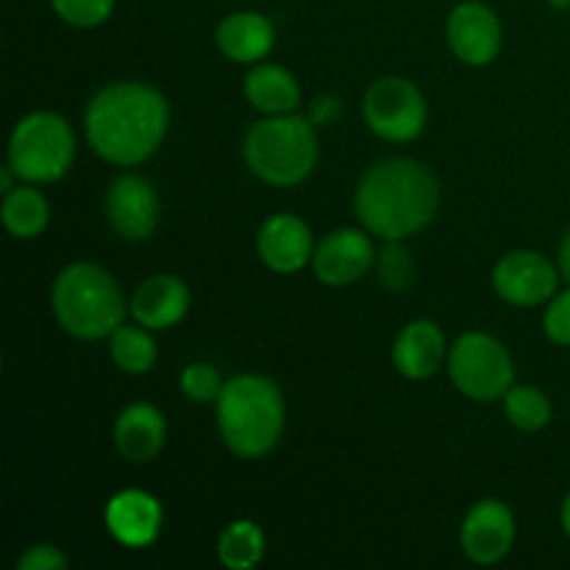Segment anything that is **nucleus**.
Wrapping results in <instances>:
<instances>
[{
    "label": "nucleus",
    "instance_id": "f257e3e1",
    "mask_svg": "<svg viewBox=\"0 0 570 570\" xmlns=\"http://www.w3.org/2000/svg\"><path fill=\"white\" fill-rule=\"evenodd\" d=\"M170 106L159 89L120 81L100 89L87 109V139L111 165H139L165 139Z\"/></svg>",
    "mask_w": 570,
    "mask_h": 570
},
{
    "label": "nucleus",
    "instance_id": "f03ea898",
    "mask_svg": "<svg viewBox=\"0 0 570 570\" xmlns=\"http://www.w3.org/2000/svg\"><path fill=\"white\" fill-rule=\"evenodd\" d=\"M440 204V184L415 159H390L371 167L356 189V215L365 228L387 243L421 232Z\"/></svg>",
    "mask_w": 570,
    "mask_h": 570
},
{
    "label": "nucleus",
    "instance_id": "7ed1b4c3",
    "mask_svg": "<svg viewBox=\"0 0 570 570\" xmlns=\"http://www.w3.org/2000/svg\"><path fill=\"white\" fill-rule=\"evenodd\" d=\"M217 429L223 443L243 460H256L278 443L284 429V395L265 376H234L217 395Z\"/></svg>",
    "mask_w": 570,
    "mask_h": 570
},
{
    "label": "nucleus",
    "instance_id": "20e7f679",
    "mask_svg": "<svg viewBox=\"0 0 570 570\" xmlns=\"http://www.w3.org/2000/svg\"><path fill=\"white\" fill-rule=\"evenodd\" d=\"M53 312L61 328L78 340L111 337L126 317L120 284L104 267L76 262L53 284Z\"/></svg>",
    "mask_w": 570,
    "mask_h": 570
},
{
    "label": "nucleus",
    "instance_id": "39448f33",
    "mask_svg": "<svg viewBox=\"0 0 570 570\" xmlns=\"http://www.w3.org/2000/svg\"><path fill=\"white\" fill-rule=\"evenodd\" d=\"M243 156L254 176L273 187L301 184L317 161V137L309 120L298 115H271L245 134Z\"/></svg>",
    "mask_w": 570,
    "mask_h": 570
},
{
    "label": "nucleus",
    "instance_id": "423d86ee",
    "mask_svg": "<svg viewBox=\"0 0 570 570\" xmlns=\"http://www.w3.org/2000/svg\"><path fill=\"white\" fill-rule=\"evenodd\" d=\"M76 156L70 126L53 111H33L17 122L9 142V165L20 178L48 184L65 176Z\"/></svg>",
    "mask_w": 570,
    "mask_h": 570
},
{
    "label": "nucleus",
    "instance_id": "0eeeda50",
    "mask_svg": "<svg viewBox=\"0 0 570 570\" xmlns=\"http://www.w3.org/2000/svg\"><path fill=\"white\" fill-rule=\"evenodd\" d=\"M456 390L473 401L504 399L515 379V365L504 345L482 332L462 334L449 354Z\"/></svg>",
    "mask_w": 570,
    "mask_h": 570
},
{
    "label": "nucleus",
    "instance_id": "6e6552de",
    "mask_svg": "<svg viewBox=\"0 0 570 570\" xmlns=\"http://www.w3.org/2000/svg\"><path fill=\"white\" fill-rule=\"evenodd\" d=\"M365 122L387 142H410L426 126V100L406 78H379L365 95Z\"/></svg>",
    "mask_w": 570,
    "mask_h": 570
},
{
    "label": "nucleus",
    "instance_id": "1a4fd4ad",
    "mask_svg": "<svg viewBox=\"0 0 570 570\" xmlns=\"http://www.w3.org/2000/svg\"><path fill=\"white\" fill-rule=\"evenodd\" d=\"M495 293L515 306H538L554 298L557 267L534 250H512L501 256L493 271Z\"/></svg>",
    "mask_w": 570,
    "mask_h": 570
},
{
    "label": "nucleus",
    "instance_id": "9d476101",
    "mask_svg": "<svg viewBox=\"0 0 570 570\" xmlns=\"http://www.w3.org/2000/svg\"><path fill=\"white\" fill-rule=\"evenodd\" d=\"M445 37H449L456 59H462L465 65L482 67L499 56L501 22L490 6L479 3V0H468V3H460L449 14Z\"/></svg>",
    "mask_w": 570,
    "mask_h": 570
},
{
    "label": "nucleus",
    "instance_id": "9b49d317",
    "mask_svg": "<svg viewBox=\"0 0 570 570\" xmlns=\"http://www.w3.org/2000/svg\"><path fill=\"white\" fill-rule=\"evenodd\" d=\"M460 540L468 560L479 562V566H493V562L504 560L515 543L512 510L495 499L479 501L462 523Z\"/></svg>",
    "mask_w": 570,
    "mask_h": 570
},
{
    "label": "nucleus",
    "instance_id": "f8f14e48",
    "mask_svg": "<svg viewBox=\"0 0 570 570\" xmlns=\"http://www.w3.org/2000/svg\"><path fill=\"white\" fill-rule=\"evenodd\" d=\"M106 217L122 239H148L159 223V195L145 178L120 176L106 193Z\"/></svg>",
    "mask_w": 570,
    "mask_h": 570
},
{
    "label": "nucleus",
    "instance_id": "ddd939ff",
    "mask_svg": "<svg viewBox=\"0 0 570 570\" xmlns=\"http://www.w3.org/2000/svg\"><path fill=\"white\" fill-rule=\"evenodd\" d=\"M373 259H376V248H373L371 237L354 232V228H340L321 239L315 256H312V265L323 284L348 287L371 271Z\"/></svg>",
    "mask_w": 570,
    "mask_h": 570
},
{
    "label": "nucleus",
    "instance_id": "4468645a",
    "mask_svg": "<svg viewBox=\"0 0 570 570\" xmlns=\"http://www.w3.org/2000/svg\"><path fill=\"white\" fill-rule=\"evenodd\" d=\"M106 529L117 543L145 549L161 532V504L142 490H122L106 504Z\"/></svg>",
    "mask_w": 570,
    "mask_h": 570
},
{
    "label": "nucleus",
    "instance_id": "2eb2a0df",
    "mask_svg": "<svg viewBox=\"0 0 570 570\" xmlns=\"http://www.w3.org/2000/svg\"><path fill=\"white\" fill-rule=\"evenodd\" d=\"M259 259L276 273H295L312 259V232L301 217L273 215L259 228Z\"/></svg>",
    "mask_w": 570,
    "mask_h": 570
},
{
    "label": "nucleus",
    "instance_id": "dca6fc26",
    "mask_svg": "<svg viewBox=\"0 0 570 570\" xmlns=\"http://www.w3.org/2000/svg\"><path fill=\"white\" fill-rule=\"evenodd\" d=\"M189 309V289L176 276H150L131 298V315L145 328H170Z\"/></svg>",
    "mask_w": 570,
    "mask_h": 570
},
{
    "label": "nucleus",
    "instance_id": "f3484780",
    "mask_svg": "<svg viewBox=\"0 0 570 570\" xmlns=\"http://www.w3.org/2000/svg\"><path fill=\"white\" fill-rule=\"evenodd\" d=\"M167 438V423L161 412L150 404H131L120 412L115 423V445L126 462H150L161 451Z\"/></svg>",
    "mask_w": 570,
    "mask_h": 570
},
{
    "label": "nucleus",
    "instance_id": "a211bd4d",
    "mask_svg": "<svg viewBox=\"0 0 570 570\" xmlns=\"http://www.w3.org/2000/svg\"><path fill=\"white\" fill-rule=\"evenodd\" d=\"M445 360V337L438 323L415 321L399 334L393 345V362L401 376L429 379Z\"/></svg>",
    "mask_w": 570,
    "mask_h": 570
},
{
    "label": "nucleus",
    "instance_id": "6ab92c4d",
    "mask_svg": "<svg viewBox=\"0 0 570 570\" xmlns=\"http://www.w3.org/2000/svg\"><path fill=\"white\" fill-rule=\"evenodd\" d=\"M217 48L239 65L265 59L273 48V22L259 11H234L217 26Z\"/></svg>",
    "mask_w": 570,
    "mask_h": 570
},
{
    "label": "nucleus",
    "instance_id": "aec40b11",
    "mask_svg": "<svg viewBox=\"0 0 570 570\" xmlns=\"http://www.w3.org/2000/svg\"><path fill=\"white\" fill-rule=\"evenodd\" d=\"M245 95L265 115H289L301 104L298 81L278 65L254 67L245 78Z\"/></svg>",
    "mask_w": 570,
    "mask_h": 570
},
{
    "label": "nucleus",
    "instance_id": "412c9836",
    "mask_svg": "<svg viewBox=\"0 0 570 570\" xmlns=\"http://www.w3.org/2000/svg\"><path fill=\"white\" fill-rule=\"evenodd\" d=\"M217 557L226 568L248 570L265 557V534L254 521H234L217 540Z\"/></svg>",
    "mask_w": 570,
    "mask_h": 570
},
{
    "label": "nucleus",
    "instance_id": "4be33fe9",
    "mask_svg": "<svg viewBox=\"0 0 570 570\" xmlns=\"http://www.w3.org/2000/svg\"><path fill=\"white\" fill-rule=\"evenodd\" d=\"M48 200L31 187L11 189L3 198V226L6 232L20 239H31L48 226Z\"/></svg>",
    "mask_w": 570,
    "mask_h": 570
},
{
    "label": "nucleus",
    "instance_id": "5701e85b",
    "mask_svg": "<svg viewBox=\"0 0 570 570\" xmlns=\"http://www.w3.org/2000/svg\"><path fill=\"white\" fill-rule=\"evenodd\" d=\"M109 354L122 373H148L156 362V343L148 328L120 326L109 340Z\"/></svg>",
    "mask_w": 570,
    "mask_h": 570
},
{
    "label": "nucleus",
    "instance_id": "b1692460",
    "mask_svg": "<svg viewBox=\"0 0 570 570\" xmlns=\"http://www.w3.org/2000/svg\"><path fill=\"white\" fill-rule=\"evenodd\" d=\"M507 417L521 432H538L551 421V404L538 387H515L512 384L504 395Z\"/></svg>",
    "mask_w": 570,
    "mask_h": 570
},
{
    "label": "nucleus",
    "instance_id": "393cba45",
    "mask_svg": "<svg viewBox=\"0 0 570 570\" xmlns=\"http://www.w3.org/2000/svg\"><path fill=\"white\" fill-rule=\"evenodd\" d=\"M56 14L76 28H95L109 20L115 0H50Z\"/></svg>",
    "mask_w": 570,
    "mask_h": 570
},
{
    "label": "nucleus",
    "instance_id": "a878e982",
    "mask_svg": "<svg viewBox=\"0 0 570 570\" xmlns=\"http://www.w3.org/2000/svg\"><path fill=\"white\" fill-rule=\"evenodd\" d=\"M181 390L189 401H198V404L217 401L223 390L220 373L212 365H206V362H193V365L181 371Z\"/></svg>",
    "mask_w": 570,
    "mask_h": 570
},
{
    "label": "nucleus",
    "instance_id": "bb28decb",
    "mask_svg": "<svg viewBox=\"0 0 570 570\" xmlns=\"http://www.w3.org/2000/svg\"><path fill=\"white\" fill-rule=\"evenodd\" d=\"M379 278H382L384 287L395 289V293L410 287L412 282L410 250L395 245V239L382 250V256H379Z\"/></svg>",
    "mask_w": 570,
    "mask_h": 570
},
{
    "label": "nucleus",
    "instance_id": "cd10ccee",
    "mask_svg": "<svg viewBox=\"0 0 570 570\" xmlns=\"http://www.w3.org/2000/svg\"><path fill=\"white\" fill-rule=\"evenodd\" d=\"M546 337L557 345H570V289L551 298L543 317Z\"/></svg>",
    "mask_w": 570,
    "mask_h": 570
},
{
    "label": "nucleus",
    "instance_id": "c85d7f7f",
    "mask_svg": "<svg viewBox=\"0 0 570 570\" xmlns=\"http://www.w3.org/2000/svg\"><path fill=\"white\" fill-rule=\"evenodd\" d=\"M17 568L20 570H61V568H67V557L61 554L56 546L39 543V546H31V549H28L26 554L17 560Z\"/></svg>",
    "mask_w": 570,
    "mask_h": 570
},
{
    "label": "nucleus",
    "instance_id": "c756f323",
    "mask_svg": "<svg viewBox=\"0 0 570 570\" xmlns=\"http://www.w3.org/2000/svg\"><path fill=\"white\" fill-rule=\"evenodd\" d=\"M340 100L337 98H317L315 104H312V122H328L334 120V117H340Z\"/></svg>",
    "mask_w": 570,
    "mask_h": 570
},
{
    "label": "nucleus",
    "instance_id": "7c9ffc66",
    "mask_svg": "<svg viewBox=\"0 0 570 570\" xmlns=\"http://www.w3.org/2000/svg\"><path fill=\"white\" fill-rule=\"evenodd\" d=\"M560 271H562V276H566L570 282V232H568L566 243H562V248H560Z\"/></svg>",
    "mask_w": 570,
    "mask_h": 570
},
{
    "label": "nucleus",
    "instance_id": "2f4dec72",
    "mask_svg": "<svg viewBox=\"0 0 570 570\" xmlns=\"http://www.w3.org/2000/svg\"><path fill=\"white\" fill-rule=\"evenodd\" d=\"M562 527H566V532H568V538H570V493H568L566 504H562Z\"/></svg>",
    "mask_w": 570,
    "mask_h": 570
},
{
    "label": "nucleus",
    "instance_id": "473e14b6",
    "mask_svg": "<svg viewBox=\"0 0 570 570\" xmlns=\"http://www.w3.org/2000/svg\"><path fill=\"white\" fill-rule=\"evenodd\" d=\"M11 173H14V170H11V165L6 167L3 173H0V181H3V195L11 193Z\"/></svg>",
    "mask_w": 570,
    "mask_h": 570
},
{
    "label": "nucleus",
    "instance_id": "72a5a7b5",
    "mask_svg": "<svg viewBox=\"0 0 570 570\" xmlns=\"http://www.w3.org/2000/svg\"><path fill=\"white\" fill-rule=\"evenodd\" d=\"M551 6H554V9H570V0H549Z\"/></svg>",
    "mask_w": 570,
    "mask_h": 570
}]
</instances>
